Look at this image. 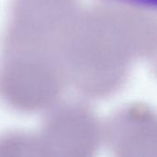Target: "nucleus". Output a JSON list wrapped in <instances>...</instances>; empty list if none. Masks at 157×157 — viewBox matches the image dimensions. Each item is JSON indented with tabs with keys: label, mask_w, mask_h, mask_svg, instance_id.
<instances>
[{
	"label": "nucleus",
	"mask_w": 157,
	"mask_h": 157,
	"mask_svg": "<svg viewBox=\"0 0 157 157\" xmlns=\"http://www.w3.org/2000/svg\"><path fill=\"white\" fill-rule=\"evenodd\" d=\"M109 137L110 144L122 139L114 145L115 148L121 143L116 148L118 151L121 149L136 150L135 142L138 143L137 140H142V138L148 143L155 144V142H151L152 139L155 140V121L148 109L133 107L120 114L114 121H112Z\"/></svg>",
	"instance_id": "f257e3e1"
}]
</instances>
